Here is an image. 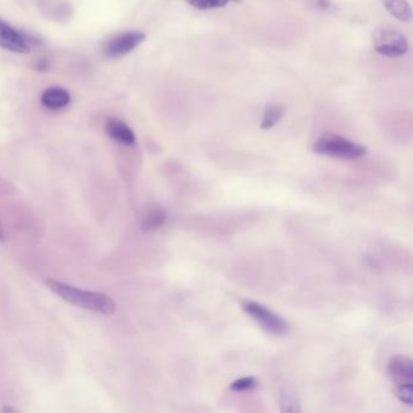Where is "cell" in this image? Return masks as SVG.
<instances>
[{"instance_id": "5bb4252c", "label": "cell", "mask_w": 413, "mask_h": 413, "mask_svg": "<svg viewBox=\"0 0 413 413\" xmlns=\"http://www.w3.org/2000/svg\"><path fill=\"white\" fill-rule=\"evenodd\" d=\"M257 386V381L253 377H243L230 384V389L234 391H251Z\"/></svg>"}, {"instance_id": "2e32d148", "label": "cell", "mask_w": 413, "mask_h": 413, "mask_svg": "<svg viewBox=\"0 0 413 413\" xmlns=\"http://www.w3.org/2000/svg\"><path fill=\"white\" fill-rule=\"evenodd\" d=\"M412 391L413 386H398L395 388V395L398 396L400 401L404 404L412 406Z\"/></svg>"}, {"instance_id": "9a60e30c", "label": "cell", "mask_w": 413, "mask_h": 413, "mask_svg": "<svg viewBox=\"0 0 413 413\" xmlns=\"http://www.w3.org/2000/svg\"><path fill=\"white\" fill-rule=\"evenodd\" d=\"M281 406H283V411L284 412H299V404L297 399L290 394L283 395L281 398Z\"/></svg>"}, {"instance_id": "7c38bea8", "label": "cell", "mask_w": 413, "mask_h": 413, "mask_svg": "<svg viewBox=\"0 0 413 413\" xmlns=\"http://www.w3.org/2000/svg\"><path fill=\"white\" fill-rule=\"evenodd\" d=\"M284 114V107L278 106V105H271V106L266 107L263 117H262V129L269 130L274 128L280 121Z\"/></svg>"}, {"instance_id": "277c9868", "label": "cell", "mask_w": 413, "mask_h": 413, "mask_svg": "<svg viewBox=\"0 0 413 413\" xmlns=\"http://www.w3.org/2000/svg\"><path fill=\"white\" fill-rule=\"evenodd\" d=\"M375 51L386 57H400L409 51V42L403 33L393 28H382L373 36Z\"/></svg>"}, {"instance_id": "4fadbf2b", "label": "cell", "mask_w": 413, "mask_h": 413, "mask_svg": "<svg viewBox=\"0 0 413 413\" xmlns=\"http://www.w3.org/2000/svg\"><path fill=\"white\" fill-rule=\"evenodd\" d=\"M190 6L197 10H210L215 8H225L230 0H186Z\"/></svg>"}, {"instance_id": "ba28073f", "label": "cell", "mask_w": 413, "mask_h": 413, "mask_svg": "<svg viewBox=\"0 0 413 413\" xmlns=\"http://www.w3.org/2000/svg\"><path fill=\"white\" fill-rule=\"evenodd\" d=\"M106 133L115 142L125 146H133L136 142V136L130 126L118 119H110L106 123Z\"/></svg>"}, {"instance_id": "ac0fdd59", "label": "cell", "mask_w": 413, "mask_h": 413, "mask_svg": "<svg viewBox=\"0 0 413 413\" xmlns=\"http://www.w3.org/2000/svg\"><path fill=\"white\" fill-rule=\"evenodd\" d=\"M0 240H3V234H1V230H0Z\"/></svg>"}, {"instance_id": "9c48e42d", "label": "cell", "mask_w": 413, "mask_h": 413, "mask_svg": "<svg viewBox=\"0 0 413 413\" xmlns=\"http://www.w3.org/2000/svg\"><path fill=\"white\" fill-rule=\"evenodd\" d=\"M70 102V95L65 89L52 87L43 92L42 103L49 110H61Z\"/></svg>"}, {"instance_id": "e0dca14e", "label": "cell", "mask_w": 413, "mask_h": 413, "mask_svg": "<svg viewBox=\"0 0 413 413\" xmlns=\"http://www.w3.org/2000/svg\"><path fill=\"white\" fill-rule=\"evenodd\" d=\"M317 4L322 8V9H327L330 6V1L329 0H317Z\"/></svg>"}, {"instance_id": "5b68a950", "label": "cell", "mask_w": 413, "mask_h": 413, "mask_svg": "<svg viewBox=\"0 0 413 413\" xmlns=\"http://www.w3.org/2000/svg\"><path fill=\"white\" fill-rule=\"evenodd\" d=\"M36 44L37 40H34L32 37L19 32L11 27L9 23L0 20V47L17 54H27Z\"/></svg>"}, {"instance_id": "7a4b0ae2", "label": "cell", "mask_w": 413, "mask_h": 413, "mask_svg": "<svg viewBox=\"0 0 413 413\" xmlns=\"http://www.w3.org/2000/svg\"><path fill=\"white\" fill-rule=\"evenodd\" d=\"M313 151L320 156L347 160H354L366 154V148L361 144L332 133H324L317 138L313 146Z\"/></svg>"}, {"instance_id": "52a82bcc", "label": "cell", "mask_w": 413, "mask_h": 413, "mask_svg": "<svg viewBox=\"0 0 413 413\" xmlns=\"http://www.w3.org/2000/svg\"><path fill=\"white\" fill-rule=\"evenodd\" d=\"M388 373L398 386H413V363L405 355H395L388 363Z\"/></svg>"}, {"instance_id": "8fae6325", "label": "cell", "mask_w": 413, "mask_h": 413, "mask_svg": "<svg viewBox=\"0 0 413 413\" xmlns=\"http://www.w3.org/2000/svg\"><path fill=\"white\" fill-rule=\"evenodd\" d=\"M166 222V212L161 207H153L143 218L142 228L146 232L156 230L164 225Z\"/></svg>"}, {"instance_id": "6da1fadb", "label": "cell", "mask_w": 413, "mask_h": 413, "mask_svg": "<svg viewBox=\"0 0 413 413\" xmlns=\"http://www.w3.org/2000/svg\"><path fill=\"white\" fill-rule=\"evenodd\" d=\"M46 286L68 303L77 306L102 315H112L115 313V303L108 294L93 291H85L52 278L46 279Z\"/></svg>"}, {"instance_id": "8992f818", "label": "cell", "mask_w": 413, "mask_h": 413, "mask_svg": "<svg viewBox=\"0 0 413 413\" xmlns=\"http://www.w3.org/2000/svg\"><path fill=\"white\" fill-rule=\"evenodd\" d=\"M146 39L144 33L133 31V32L120 33L115 37L110 38L103 46V50L108 57L117 59L121 56L128 55L135 50L140 44H142Z\"/></svg>"}, {"instance_id": "30bf717a", "label": "cell", "mask_w": 413, "mask_h": 413, "mask_svg": "<svg viewBox=\"0 0 413 413\" xmlns=\"http://www.w3.org/2000/svg\"><path fill=\"white\" fill-rule=\"evenodd\" d=\"M388 13L399 21L409 22L412 19V9L407 0H382Z\"/></svg>"}, {"instance_id": "3957f363", "label": "cell", "mask_w": 413, "mask_h": 413, "mask_svg": "<svg viewBox=\"0 0 413 413\" xmlns=\"http://www.w3.org/2000/svg\"><path fill=\"white\" fill-rule=\"evenodd\" d=\"M243 309L268 333L280 336L289 331V324L283 317L257 302L243 301Z\"/></svg>"}, {"instance_id": "d6986e66", "label": "cell", "mask_w": 413, "mask_h": 413, "mask_svg": "<svg viewBox=\"0 0 413 413\" xmlns=\"http://www.w3.org/2000/svg\"><path fill=\"white\" fill-rule=\"evenodd\" d=\"M230 1H240V0H230Z\"/></svg>"}]
</instances>
